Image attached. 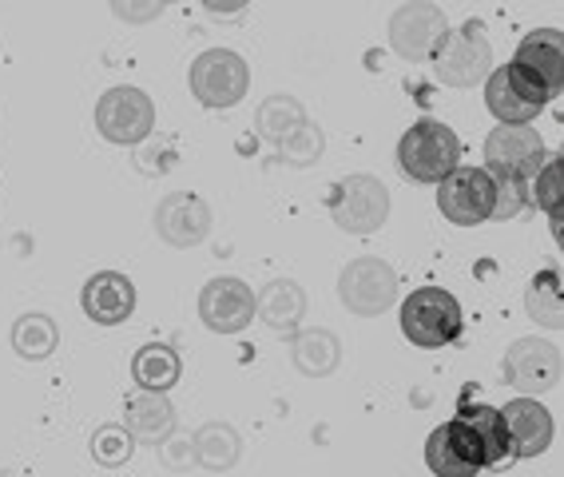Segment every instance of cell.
<instances>
[{
  "instance_id": "1",
  "label": "cell",
  "mask_w": 564,
  "mask_h": 477,
  "mask_svg": "<svg viewBox=\"0 0 564 477\" xmlns=\"http://www.w3.org/2000/svg\"><path fill=\"white\" fill-rule=\"evenodd\" d=\"M462 303L445 286H417L402 303V335L417 350H442L462 338Z\"/></svg>"
},
{
  "instance_id": "2",
  "label": "cell",
  "mask_w": 564,
  "mask_h": 477,
  "mask_svg": "<svg viewBox=\"0 0 564 477\" xmlns=\"http://www.w3.org/2000/svg\"><path fill=\"white\" fill-rule=\"evenodd\" d=\"M398 163L413 183H437L462 163V140L449 123L417 120L398 143Z\"/></svg>"
},
{
  "instance_id": "3",
  "label": "cell",
  "mask_w": 564,
  "mask_h": 477,
  "mask_svg": "<svg viewBox=\"0 0 564 477\" xmlns=\"http://www.w3.org/2000/svg\"><path fill=\"white\" fill-rule=\"evenodd\" d=\"M96 132L116 148H140L155 132V104L143 88H108L96 104Z\"/></svg>"
},
{
  "instance_id": "4",
  "label": "cell",
  "mask_w": 564,
  "mask_h": 477,
  "mask_svg": "<svg viewBox=\"0 0 564 477\" xmlns=\"http://www.w3.org/2000/svg\"><path fill=\"white\" fill-rule=\"evenodd\" d=\"M338 299L350 315L358 318H378L398 303V271L378 254H362L350 259L338 274Z\"/></svg>"
},
{
  "instance_id": "5",
  "label": "cell",
  "mask_w": 564,
  "mask_h": 477,
  "mask_svg": "<svg viewBox=\"0 0 564 477\" xmlns=\"http://www.w3.org/2000/svg\"><path fill=\"white\" fill-rule=\"evenodd\" d=\"M187 84H192V96L203 108H235L251 88V68L239 52L207 48L192 61Z\"/></svg>"
},
{
  "instance_id": "6",
  "label": "cell",
  "mask_w": 564,
  "mask_h": 477,
  "mask_svg": "<svg viewBox=\"0 0 564 477\" xmlns=\"http://www.w3.org/2000/svg\"><path fill=\"white\" fill-rule=\"evenodd\" d=\"M330 219L346 235H378L390 219V192L378 175H346L334 187Z\"/></svg>"
},
{
  "instance_id": "7",
  "label": "cell",
  "mask_w": 564,
  "mask_h": 477,
  "mask_svg": "<svg viewBox=\"0 0 564 477\" xmlns=\"http://www.w3.org/2000/svg\"><path fill=\"white\" fill-rule=\"evenodd\" d=\"M449 32H454L449 29V17H445L437 4H430V0H410V4H402V9L390 17L386 36H390V48L398 52L402 61L430 64Z\"/></svg>"
},
{
  "instance_id": "8",
  "label": "cell",
  "mask_w": 564,
  "mask_h": 477,
  "mask_svg": "<svg viewBox=\"0 0 564 477\" xmlns=\"http://www.w3.org/2000/svg\"><path fill=\"white\" fill-rule=\"evenodd\" d=\"M430 64H434L437 80L449 84V88H477L494 72V44L485 41L481 24L469 21L445 36Z\"/></svg>"
},
{
  "instance_id": "9",
  "label": "cell",
  "mask_w": 564,
  "mask_h": 477,
  "mask_svg": "<svg viewBox=\"0 0 564 477\" xmlns=\"http://www.w3.org/2000/svg\"><path fill=\"white\" fill-rule=\"evenodd\" d=\"M549 100H553V91L517 64H501L485 76V108L501 123H533Z\"/></svg>"
},
{
  "instance_id": "10",
  "label": "cell",
  "mask_w": 564,
  "mask_h": 477,
  "mask_svg": "<svg viewBox=\"0 0 564 477\" xmlns=\"http://www.w3.org/2000/svg\"><path fill=\"white\" fill-rule=\"evenodd\" d=\"M494 175L485 167H462L437 180V207L449 224L457 227H477L485 219H494Z\"/></svg>"
},
{
  "instance_id": "11",
  "label": "cell",
  "mask_w": 564,
  "mask_h": 477,
  "mask_svg": "<svg viewBox=\"0 0 564 477\" xmlns=\"http://www.w3.org/2000/svg\"><path fill=\"white\" fill-rule=\"evenodd\" d=\"M505 382L521 394H549L561 387V346L544 338H517L505 355Z\"/></svg>"
},
{
  "instance_id": "12",
  "label": "cell",
  "mask_w": 564,
  "mask_h": 477,
  "mask_svg": "<svg viewBox=\"0 0 564 477\" xmlns=\"http://www.w3.org/2000/svg\"><path fill=\"white\" fill-rule=\"evenodd\" d=\"M199 318L215 335H239L254 323V291L235 274H219L199 291Z\"/></svg>"
},
{
  "instance_id": "13",
  "label": "cell",
  "mask_w": 564,
  "mask_h": 477,
  "mask_svg": "<svg viewBox=\"0 0 564 477\" xmlns=\"http://www.w3.org/2000/svg\"><path fill=\"white\" fill-rule=\"evenodd\" d=\"M155 235L175 251H192L212 235V207L203 204L195 192L163 195L155 207Z\"/></svg>"
},
{
  "instance_id": "14",
  "label": "cell",
  "mask_w": 564,
  "mask_h": 477,
  "mask_svg": "<svg viewBox=\"0 0 564 477\" xmlns=\"http://www.w3.org/2000/svg\"><path fill=\"white\" fill-rule=\"evenodd\" d=\"M544 160V140L529 123H501L485 135V172L494 175H524Z\"/></svg>"
},
{
  "instance_id": "15",
  "label": "cell",
  "mask_w": 564,
  "mask_h": 477,
  "mask_svg": "<svg viewBox=\"0 0 564 477\" xmlns=\"http://www.w3.org/2000/svg\"><path fill=\"white\" fill-rule=\"evenodd\" d=\"M425 462L437 477H474L477 469H485L481 442L474 437V430L465 426L462 418L445 422L430 434L425 442Z\"/></svg>"
},
{
  "instance_id": "16",
  "label": "cell",
  "mask_w": 564,
  "mask_h": 477,
  "mask_svg": "<svg viewBox=\"0 0 564 477\" xmlns=\"http://www.w3.org/2000/svg\"><path fill=\"white\" fill-rule=\"evenodd\" d=\"M80 306L96 326H120V323H128L131 311H135V286H131L128 274L100 271L84 283Z\"/></svg>"
},
{
  "instance_id": "17",
  "label": "cell",
  "mask_w": 564,
  "mask_h": 477,
  "mask_svg": "<svg viewBox=\"0 0 564 477\" xmlns=\"http://www.w3.org/2000/svg\"><path fill=\"white\" fill-rule=\"evenodd\" d=\"M501 418H505V430H509V442H513V457H536L553 442V414L533 394L513 398L501 410Z\"/></svg>"
},
{
  "instance_id": "18",
  "label": "cell",
  "mask_w": 564,
  "mask_h": 477,
  "mask_svg": "<svg viewBox=\"0 0 564 477\" xmlns=\"http://www.w3.org/2000/svg\"><path fill=\"white\" fill-rule=\"evenodd\" d=\"M123 426H128V434L135 437L140 446H163V442L175 434V406L160 390H140L135 398H128Z\"/></svg>"
},
{
  "instance_id": "19",
  "label": "cell",
  "mask_w": 564,
  "mask_h": 477,
  "mask_svg": "<svg viewBox=\"0 0 564 477\" xmlns=\"http://www.w3.org/2000/svg\"><path fill=\"white\" fill-rule=\"evenodd\" d=\"M517 68H524L529 76L544 84V88L561 91L564 84V48H561V29H536L529 32L521 44H517V56H513Z\"/></svg>"
},
{
  "instance_id": "20",
  "label": "cell",
  "mask_w": 564,
  "mask_h": 477,
  "mask_svg": "<svg viewBox=\"0 0 564 477\" xmlns=\"http://www.w3.org/2000/svg\"><path fill=\"white\" fill-rule=\"evenodd\" d=\"M254 318H262L279 335H291L306 318V291L294 279H274L254 295Z\"/></svg>"
},
{
  "instance_id": "21",
  "label": "cell",
  "mask_w": 564,
  "mask_h": 477,
  "mask_svg": "<svg viewBox=\"0 0 564 477\" xmlns=\"http://www.w3.org/2000/svg\"><path fill=\"white\" fill-rule=\"evenodd\" d=\"M291 362L299 375L306 378H326L338 370L343 362V343L334 330H323V326H311V330H299L291 343Z\"/></svg>"
},
{
  "instance_id": "22",
  "label": "cell",
  "mask_w": 564,
  "mask_h": 477,
  "mask_svg": "<svg viewBox=\"0 0 564 477\" xmlns=\"http://www.w3.org/2000/svg\"><path fill=\"white\" fill-rule=\"evenodd\" d=\"M465 422V426L474 430V437L481 442V457H485V469L494 466H505L509 457H513V442H509V430H505V418L501 410L494 406H462V414H457Z\"/></svg>"
},
{
  "instance_id": "23",
  "label": "cell",
  "mask_w": 564,
  "mask_h": 477,
  "mask_svg": "<svg viewBox=\"0 0 564 477\" xmlns=\"http://www.w3.org/2000/svg\"><path fill=\"white\" fill-rule=\"evenodd\" d=\"M192 457L199 462L203 469H212V474L231 469L235 462L242 457L239 430L227 426V422H207V426H199V430H195V437H192Z\"/></svg>"
},
{
  "instance_id": "24",
  "label": "cell",
  "mask_w": 564,
  "mask_h": 477,
  "mask_svg": "<svg viewBox=\"0 0 564 477\" xmlns=\"http://www.w3.org/2000/svg\"><path fill=\"white\" fill-rule=\"evenodd\" d=\"M180 375H183V362L167 343H148L131 358V378H135L140 390H160V394H167V390L180 382Z\"/></svg>"
},
{
  "instance_id": "25",
  "label": "cell",
  "mask_w": 564,
  "mask_h": 477,
  "mask_svg": "<svg viewBox=\"0 0 564 477\" xmlns=\"http://www.w3.org/2000/svg\"><path fill=\"white\" fill-rule=\"evenodd\" d=\"M56 346H61V330L44 311H32V315H21L12 323V350L24 362H44L56 355Z\"/></svg>"
},
{
  "instance_id": "26",
  "label": "cell",
  "mask_w": 564,
  "mask_h": 477,
  "mask_svg": "<svg viewBox=\"0 0 564 477\" xmlns=\"http://www.w3.org/2000/svg\"><path fill=\"white\" fill-rule=\"evenodd\" d=\"M561 199H564V175H561V155L544 152V160L529 172V204H536L549 224H553V235H561Z\"/></svg>"
},
{
  "instance_id": "27",
  "label": "cell",
  "mask_w": 564,
  "mask_h": 477,
  "mask_svg": "<svg viewBox=\"0 0 564 477\" xmlns=\"http://www.w3.org/2000/svg\"><path fill=\"white\" fill-rule=\"evenodd\" d=\"M524 311L533 323L544 330H561L564 326V306H561V271H541L533 274V283L524 291Z\"/></svg>"
},
{
  "instance_id": "28",
  "label": "cell",
  "mask_w": 564,
  "mask_h": 477,
  "mask_svg": "<svg viewBox=\"0 0 564 477\" xmlns=\"http://www.w3.org/2000/svg\"><path fill=\"white\" fill-rule=\"evenodd\" d=\"M306 120V108L294 96H267L259 104V112H254V128L267 143H279Z\"/></svg>"
},
{
  "instance_id": "29",
  "label": "cell",
  "mask_w": 564,
  "mask_h": 477,
  "mask_svg": "<svg viewBox=\"0 0 564 477\" xmlns=\"http://www.w3.org/2000/svg\"><path fill=\"white\" fill-rule=\"evenodd\" d=\"M274 148H279L282 163H291V167H311V163L323 160V148H326L323 128H318V123H311V120H303L291 135H286V140L274 143Z\"/></svg>"
},
{
  "instance_id": "30",
  "label": "cell",
  "mask_w": 564,
  "mask_h": 477,
  "mask_svg": "<svg viewBox=\"0 0 564 477\" xmlns=\"http://www.w3.org/2000/svg\"><path fill=\"white\" fill-rule=\"evenodd\" d=\"M135 449V437L128 434V426H100L91 434V457L100 466H123Z\"/></svg>"
},
{
  "instance_id": "31",
  "label": "cell",
  "mask_w": 564,
  "mask_h": 477,
  "mask_svg": "<svg viewBox=\"0 0 564 477\" xmlns=\"http://www.w3.org/2000/svg\"><path fill=\"white\" fill-rule=\"evenodd\" d=\"M494 219H513L529 207V180L524 175H494Z\"/></svg>"
},
{
  "instance_id": "32",
  "label": "cell",
  "mask_w": 564,
  "mask_h": 477,
  "mask_svg": "<svg viewBox=\"0 0 564 477\" xmlns=\"http://www.w3.org/2000/svg\"><path fill=\"white\" fill-rule=\"evenodd\" d=\"M108 4L123 24H152V21H160V12H163L160 0H108Z\"/></svg>"
},
{
  "instance_id": "33",
  "label": "cell",
  "mask_w": 564,
  "mask_h": 477,
  "mask_svg": "<svg viewBox=\"0 0 564 477\" xmlns=\"http://www.w3.org/2000/svg\"><path fill=\"white\" fill-rule=\"evenodd\" d=\"M199 4L212 12V17H239V12L247 9L251 0H199Z\"/></svg>"
},
{
  "instance_id": "34",
  "label": "cell",
  "mask_w": 564,
  "mask_h": 477,
  "mask_svg": "<svg viewBox=\"0 0 564 477\" xmlns=\"http://www.w3.org/2000/svg\"><path fill=\"white\" fill-rule=\"evenodd\" d=\"M160 4H175V0H160Z\"/></svg>"
}]
</instances>
